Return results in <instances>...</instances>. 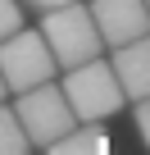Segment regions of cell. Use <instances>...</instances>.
Wrapping results in <instances>:
<instances>
[{
	"instance_id": "8fae6325",
	"label": "cell",
	"mask_w": 150,
	"mask_h": 155,
	"mask_svg": "<svg viewBox=\"0 0 150 155\" xmlns=\"http://www.w3.org/2000/svg\"><path fill=\"white\" fill-rule=\"evenodd\" d=\"M23 5H32L37 14H46V9H59V5H68V0H23Z\"/></svg>"
},
{
	"instance_id": "30bf717a",
	"label": "cell",
	"mask_w": 150,
	"mask_h": 155,
	"mask_svg": "<svg viewBox=\"0 0 150 155\" xmlns=\"http://www.w3.org/2000/svg\"><path fill=\"white\" fill-rule=\"evenodd\" d=\"M132 119H136V137H141V141H145V150H150V96H141V101H136V114H132Z\"/></svg>"
},
{
	"instance_id": "ba28073f",
	"label": "cell",
	"mask_w": 150,
	"mask_h": 155,
	"mask_svg": "<svg viewBox=\"0 0 150 155\" xmlns=\"http://www.w3.org/2000/svg\"><path fill=\"white\" fill-rule=\"evenodd\" d=\"M27 146H32V141H27V132H23V123H18L14 105L0 101V155H23Z\"/></svg>"
},
{
	"instance_id": "7c38bea8",
	"label": "cell",
	"mask_w": 150,
	"mask_h": 155,
	"mask_svg": "<svg viewBox=\"0 0 150 155\" xmlns=\"http://www.w3.org/2000/svg\"><path fill=\"white\" fill-rule=\"evenodd\" d=\"M5 96H9V87H5V78H0V101H5Z\"/></svg>"
},
{
	"instance_id": "6da1fadb",
	"label": "cell",
	"mask_w": 150,
	"mask_h": 155,
	"mask_svg": "<svg viewBox=\"0 0 150 155\" xmlns=\"http://www.w3.org/2000/svg\"><path fill=\"white\" fill-rule=\"evenodd\" d=\"M41 37H46L59 68H73V64H87V59L105 55V37L91 18V5H78V0H68L59 9H46L41 14Z\"/></svg>"
},
{
	"instance_id": "4fadbf2b",
	"label": "cell",
	"mask_w": 150,
	"mask_h": 155,
	"mask_svg": "<svg viewBox=\"0 0 150 155\" xmlns=\"http://www.w3.org/2000/svg\"><path fill=\"white\" fill-rule=\"evenodd\" d=\"M145 5H150V0H145Z\"/></svg>"
},
{
	"instance_id": "277c9868",
	"label": "cell",
	"mask_w": 150,
	"mask_h": 155,
	"mask_svg": "<svg viewBox=\"0 0 150 155\" xmlns=\"http://www.w3.org/2000/svg\"><path fill=\"white\" fill-rule=\"evenodd\" d=\"M55 55L41 37V28H18L14 37L0 41V78H5V87L18 96L27 87H41L55 78Z\"/></svg>"
},
{
	"instance_id": "7a4b0ae2",
	"label": "cell",
	"mask_w": 150,
	"mask_h": 155,
	"mask_svg": "<svg viewBox=\"0 0 150 155\" xmlns=\"http://www.w3.org/2000/svg\"><path fill=\"white\" fill-rule=\"evenodd\" d=\"M64 96H68L73 114H78V123H100V119H109V114H118L127 105L114 64L100 59V55L87 59V64L64 68Z\"/></svg>"
},
{
	"instance_id": "52a82bcc",
	"label": "cell",
	"mask_w": 150,
	"mask_h": 155,
	"mask_svg": "<svg viewBox=\"0 0 150 155\" xmlns=\"http://www.w3.org/2000/svg\"><path fill=\"white\" fill-rule=\"evenodd\" d=\"M50 150H59V155H105L109 150V137H105L100 123H73Z\"/></svg>"
},
{
	"instance_id": "9c48e42d",
	"label": "cell",
	"mask_w": 150,
	"mask_h": 155,
	"mask_svg": "<svg viewBox=\"0 0 150 155\" xmlns=\"http://www.w3.org/2000/svg\"><path fill=\"white\" fill-rule=\"evenodd\" d=\"M23 28V0H0V41Z\"/></svg>"
},
{
	"instance_id": "8992f818",
	"label": "cell",
	"mask_w": 150,
	"mask_h": 155,
	"mask_svg": "<svg viewBox=\"0 0 150 155\" xmlns=\"http://www.w3.org/2000/svg\"><path fill=\"white\" fill-rule=\"evenodd\" d=\"M114 73H118V82H123V96L127 101H141L150 96V32L127 41V46H114Z\"/></svg>"
},
{
	"instance_id": "3957f363",
	"label": "cell",
	"mask_w": 150,
	"mask_h": 155,
	"mask_svg": "<svg viewBox=\"0 0 150 155\" xmlns=\"http://www.w3.org/2000/svg\"><path fill=\"white\" fill-rule=\"evenodd\" d=\"M14 114H18V123H23V132H27V141L37 150H50L73 123H78L64 87H55V82H41V87L18 91L14 96Z\"/></svg>"
},
{
	"instance_id": "5b68a950",
	"label": "cell",
	"mask_w": 150,
	"mask_h": 155,
	"mask_svg": "<svg viewBox=\"0 0 150 155\" xmlns=\"http://www.w3.org/2000/svg\"><path fill=\"white\" fill-rule=\"evenodd\" d=\"M91 18H96L109 50L150 32V5L145 0H91Z\"/></svg>"
}]
</instances>
